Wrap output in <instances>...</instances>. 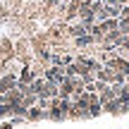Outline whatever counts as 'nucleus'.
Wrapping results in <instances>:
<instances>
[{
  "instance_id": "f257e3e1",
  "label": "nucleus",
  "mask_w": 129,
  "mask_h": 129,
  "mask_svg": "<svg viewBox=\"0 0 129 129\" xmlns=\"http://www.w3.org/2000/svg\"><path fill=\"white\" fill-rule=\"evenodd\" d=\"M43 79L60 86V84L64 81V69H62V67H55V64H50V67H46V72H43Z\"/></svg>"
},
{
  "instance_id": "f03ea898",
  "label": "nucleus",
  "mask_w": 129,
  "mask_h": 129,
  "mask_svg": "<svg viewBox=\"0 0 129 129\" xmlns=\"http://www.w3.org/2000/svg\"><path fill=\"white\" fill-rule=\"evenodd\" d=\"M17 86V77H14V74H3V77H0V93H10L12 91V88Z\"/></svg>"
},
{
  "instance_id": "7ed1b4c3",
  "label": "nucleus",
  "mask_w": 129,
  "mask_h": 129,
  "mask_svg": "<svg viewBox=\"0 0 129 129\" xmlns=\"http://www.w3.org/2000/svg\"><path fill=\"white\" fill-rule=\"evenodd\" d=\"M57 88H60V98H74V79L64 77V81Z\"/></svg>"
},
{
  "instance_id": "20e7f679",
  "label": "nucleus",
  "mask_w": 129,
  "mask_h": 129,
  "mask_svg": "<svg viewBox=\"0 0 129 129\" xmlns=\"http://www.w3.org/2000/svg\"><path fill=\"white\" fill-rule=\"evenodd\" d=\"M67 31H69V36H72V38H79V36H86L88 29L84 26L81 22H77V24H72V26H67Z\"/></svg>"
},
{
  "instance_id": "39448f33",
  "label": "nucleus",
  "mask_w": 129,
  "mask_h": 129,
  "mask_svg": "<svg viewBox=\"0 0 129 129\" xmlns=\"http://www.w3.org/2000/svg\"><path fill=\"white\" fill-rule=\"evenodd\" d=\"M103 112H110V115H122V103L117 101H108L105 105H103Z\"/></svg>"
},
{
  "instance_id": "423d86ee",
  "label": "nucleus",
  "mask_w": 129,
  "mask_h": 129,
  "mask_svg": "<svg viewBox=\"0 0 129 129\" xmlns=\"http://www.w3.org/2000/svg\"><path fill=\"white\" fill-rule=\"evenodd\" d=\"M98 26H101V31H103V34L117 31V29H120V19H105V22H101Z\"/></svg>"
},
{
  "instance_id": "0eeeda50",
  "label": "nucleus",
  "mask_w": 129,
  "mask_h": 129,
  "mask_svg": "<svg viewBox=\"0 0 129 129\" xmlns=\"http://www.w3.org/2000/svg\"><path fill=\"white\" fill-rule=\"evenodd\" d=\"M26 117H29V120H48V112L41 110L38 105H34V108H29V110H26Z\"/></svg>"
},
{
  "instance_id": "6e6552de",
  "label": "nucleus",
  "mask_w": 129,
  "mask_h": 129,
  "mask_svg": "<svg viewBox=\"0 0 129 129\" xmlns=\"http://www.w3.org/2000/svg\"><path fill=\"white\" fill-rule=\"evenodd\" d=\"M34 72H31V67H24L22 69V74H19V79H17V84H31L34 81Z\"/></svg>"
},
{
  "instance_id": "1a4fd4ad",
  "label": "nucleus",
  "mask_w": 129,
  "mask_h": 129,
  "mask_svg": "<svg viewBox=\"0 0 129 129\" xmlns=\"http://www.w3.org/2000/svg\"><path fill=\"white\" fill-rule=\"evenodd\" d=\"M48 120H67V112H62L60 108H50L48 110Z\"/></svg>"
}]
</instances>
